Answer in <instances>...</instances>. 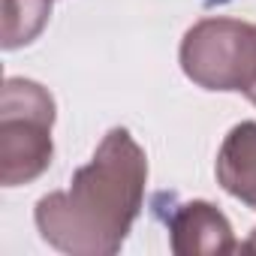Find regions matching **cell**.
Instances as JSON below:
<instances>
[{
	"label": "cell",
	"instance_id": "52a82bcc",
	"mask_svg": "<svg viewBox=\"0 0 256 256\" xmlns=\"http://www.w3.org/2000/svg\"><path fill=\"white\" fill-rule=\"evenodd\" d=\"M241 250H256V229H253V235H250V241H247V244H241Z\"/></svg>",
	"mask_w": 256,
	"mask_h": 256
},
{
	"label": "cell",
	"instance_id": "7a4b0ae2",
	"mask_svg": "<svg viewBox=\"0 0 256 256\" xmlns=\"http://www.w3.org/2000/svg\"><path fill=\"white\" fill-rule=\"evenodd\" d=\"M54 100L30 78H6L0 100V181L4 187L30 184L54 154Z\"/></svg>",
	"mask_w": 256,
	"mask_h": 256
},
{
	"label": "cell",
	"instance_id": "6da1fadb",
	"mask_svg": "<svg viewBox=\"0 0 256 256\" xmlns=\"http://www.w3.org/2000/svg\"><path fill=\"white\" fill-rule=\"evenodd\" d=\"M148 181V157L130 130L114 126L66 190L36 202L34 220L54 250L72 256H112L130 235Z\"/></svg>",
	"mask_w": 256,
	"mask_h": 256
},
{
	"label": "cell",
	"instance_id": "ba28073f",
	"mask_svg": "<svg viewBox=\"0 0 256 256\" xmlns=\"http://www.w3.org/2000/svg\"><path fill=\"white\" fill-rule=\"evenodd\" d=\"M208 4H226V0H208Z\"/></svg>",
	"mask_w": 256,
	"mask_h": 256
},
{
	"label": "cell",
	"instance_id": "8992f818",
	"mask_svg": "<svg viewBox=\"0 0 256 256\" xmlns=\"http://www.w3.org/2000/svg\"><path fill=\"white\" fill-rule=\"evenodd\" d=\"M4 48H22L34 42L48 16H52V0H4Z\"/></svg>",
	"mask_w": 256,
	"mask_h": 256
},
{
	"label": "cell",
	"instance_id": "277c9868",
	"mask_svg": "<svg viewBox=\"0 0 256 256\" xmlns=\"http://www.w3.org/2000/svg\"><path fill=\"white\" fill-rule=\"evenodd\" d=\"M166 226L172 235V250L178 256L238 250L229 220L211 202L196 199V202H184V205L172 208V214L166 217Z\"/></svg>",
	"mask_w": 256,
	"mask_h": 256
},
{
	"label": "cell",
	"instance_id": "5b68a950",
	"mask_svg": "<svg viewBox=\"0 0 256 256\" xmlns=\"http://www.w3.org/2000/svg\"><path fill=\"white\" fill-rule=\"evenodd\" d=\"M220 187L256 211V120L235 124L217 154Z\"/></svg>",
	"mask_w": 256,
	"mask_h": 256
},
{
	"label": "cell",
	"instance_id": "3957f363",
	"mask_svg": "<svg viewBox=\"0 0 256 256\" xmlns=\"http://www.w3.org/2000/svg\"><path fill=\"white\" fill-rule=\"evenodd\" d=\"M181 70L205 90H235L256 106V24L202 18L181 42Z\"/></svg>",
	"mask_w": 256,
	"mask_h": 256
}]
</instances>
